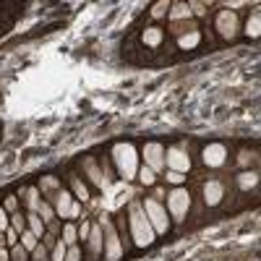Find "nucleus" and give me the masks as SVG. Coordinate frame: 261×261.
<instances>
[{"label":"nucleus","instance_id":"nucleus-12","mask_svg":"<svg viewBox=\"0 0 261 261\" xmlns=\"http://www.w3.org/2000/svg\"><path fill=\"white\" fill-rule=\"evenodd\" d=\"M222 183L220 180H209V183H204V199H206V204H220L222 201Z\"/></svg>","mask_w":261,"mask_h":261},{"label":"nucleus","instance_id":"nucleus-16","mask_svg":"<svg viewBox=\"0 0 261 261\" xmlns=\"http://www.w3.org/2000/svg\"><path fill=\"white\" fill-rule=\"evenodd\" d=\"M60 241H63L65 246H76V241H79V227H76L73 222H68V225L63 227V238H60Z\"/></svg>","mask_w":261,"mask_h":261},{"label":"nucleus","instance_id":"nucleus-8","mask_svg":"<svg viewBox=\"0 0 261 261\" xmlns=\"http://www.w3.org/2000/svg\"><path fill=\"white\" fill-rule=\"evenodd\" d=\"M165 165L172 170V172H188L191 170V157L186 154L183 149H178V146H172V149H167L165 151Z\"/></svg>","mask_w":261,"mask_h":261},{"label":"nucleus","instance_id":"nucleus-7","mask_svg":"<svg viewBox=\"0 0 261 261\" xmlns=\"http://www.w3.org/2000/svg\"><path fill=\"white\" fill-rule=\"evenodd\" d=\"M102 227L107 230V246L102 248L105 251V258L107 261H118L120 256H123V246H120V241H118V232H115V225L110 222V220H102Z\"/></svg>","mask_w":261,"mask_h":261},{"label":"nucleus","instance_id":"nucleus-9","mask_svg":"<svg viewBox=\"0 0 261 261\" xmlns=\"http://www.w3.org/2000/svg\"><path fill=\"white\" fill-rule=\"evenodd\" d=\"M73 193L71 191H58L55 193V199H53V209H55V217H58V220H68V217H71V206H73Z\"/></svg>","mask_w":261,"mask_h":261},{"label":"nucleus","instance_id":"nucleus-33","mask_svg":"<svg viewBox=\"0 0 261 261\" xmlns=\"http://www.w3.org/2000/svg\"><path fill=\"white\" fill-rule=\"evenodd\" d=\"M6 246V232H0V248Z\"/></svg>","mask_w":261,"mask_h":261},{"label":"nucleus","instance_id":"nucleus-10","mask_svg":"<svg viewBox=\"0 0 261 261\" xmlns=\"http://www.w3.org/2000/svg\"><path fill=\"white\" fill-rule=\"evenodd\" d=\"M225 157H227V149H225L222 144H209V146L204 149V162H206L209 167L225 165Z\"/></svg>","mask_w":261,"mask_h":261},{"label":"nucleus","instance_id":"nucleus-5","mask_svg":"<svg viewBox=\"0 0 261 261\" xmlns=\"http://www.w3.org/2000/svg\"><path fill=\"white\" fill-rule=\"evenodd\" d=\"M214 32L225 37V39H235L238 34V13L235 11H217L214 13Z\"/></svg>","mask_w":261,"mask_h":261},{"label":"nucleus","instance_id":"nucleus-2","mask_svg":"<svg viewBox=\"0 0 261 261\" xmlns=\"http://www.w3.org/2000/svg\"><path fill=\"white\" fill-rule=\"evenodd\" d=\"M113 160H115V167L120 172V178L130 180L136 175V170H139V157H136V149L134 144H118L113 149Z\"/></svg>","mask_w":261,"mask_h":261},{"label":"nucleus","instance_id":"nucleus-31","mask_svg":"<svg viewBox=\"0 0 261 261\" xmlns=\"http://www.w3.org/2000/svg\"><path fill=\"white\" fill-rule=\"evenodd\" d=\"M79 214H81V201H73V206H71V217H68V220H76Z\"/></svg>","mask_w":261,"mask_h":261},{"label":"nucleus","instance_id":"nucleus-24","mask_svg":"<svg viewBox=\"0 0 261 261\" xmlns=\"http://www.w3.org/2000/svg\"><path fill=\"white\" fill-rule=\"evenodd\" d=\"M3 209H6L8 214H13V212H18V209H21V204H18L16 196H6V199H3Z\"/></svg>","mask_w":261,"mask_h":261},{"label":"nucleus","instance_id":"nucleus-14","mask_svg":"<svg viewBox=\"0 0 261 261\" xmlns=\"http://www.w3.org/2000/svg\"><path fill=\"white\" fill-rule=\"evenodd\" d=\"M68 180H71V188H73V199L81 201V204L89 201V188H86V183H84L79 175H71Z\"/></svg>","mask_w":261,"mask_h":261},{"label":"nucleus","instance_id":"nucleus-11","mask_svg":"<svg viewBox=\"0 0 261 261\" xmlns=\"http://www.w3.org/2000/svg\"><path fill=\"white\" fill-rule=\"evenodd\" d=\"M89 251H92V256H99L102 253V248H105V232H102V225H92V230H89Z\"/></svg>","mask_w":261,"mask_h":261},{"label":"nucleus","instance_id":"nucleus-20","mask_svg":"<svg viewBox=\"0 0 261 261\" xmlns=\"http://www.w3.org/2000/svg\"><path fill=\"white\" fill-rule=\"evenodd\" d=\"M11 251V261H32V256H29V251L24 248V246H13V248H8Z\"/></svg>","mask_w":261,"mask_h":261},{"label":"nucleus","instance_id":"nucleus-1","mask_svg":"<svg viewBox=\"0 0 261 261\" xmlns=\"http://www.w3.org/2000/svg\"><path fill=\"white\" fill-rule=\"evenodd\" d=\"M128 227H130V238H134V243L139 248L154 243L157 232L151 230V225H149V220H146V214H144V209H141L139 201H134V204L128 206Z\"/></svg>","mask_w":261,"mask_h":261},{"label":"nucleus","instance_id":"nucleus-4","mask_svg":"<svg viewBox=\"0 0 261 261\" xmlns=\"http://www.w3.org/2000/svg\"><path fill=\"white\" fill-rule=\"evenodd\" d=\"M188 206H191V193H188V188H183V186H178V188H172L170 191V196H167V217H172V220H183L186 217V212H188Z\"/></svg>","mask_w":261,"mask_h":261},{"label":"nucleus","instance_id":"nucleus-26","mask_svg":"<svg viewBox=\"0 0 261 261\" xmlns=\"http://www.w3.org/2000/svg\"><path fill=\"white\" fill-rule=\"evenodd\" d=\"M8 227H11V217H8V212L3 206H0V232H6Z\"/></svg>","mask_w":261,"mask_h":261},{"label":"nucleus","instance_id":"nucleus-28","mask_svg":"<svg viewBox=\"0 0 261 261\" xmlns=\"http://www.w3.org/2000/svg\"><path fill=\"white\" fill-rule=\"evenodd\" d=\"M79 258H81L79 246H68V251H65V261H79Z\"/></svg>","mask_w":261,"mask_h":261},{"label":"nucleus","instance_id":"nucleus-3","mask_svg":"<svg viewBox=\"0 0 261 261\" xmlns=\"http://www.w3.org/2000/svg\"><path fill=\"white\" fill-rule=\"evenodd\" d=\"M146 220L151 225V230H154L157 235H167V227H170V217H167V209L157 201V199H144L141 204Z\"/></svg>","mask_w":261,"mask_h":261},{"label":"nucleus","instance_id":"nucleus-18","mask_svg":"<svg viewBox=\"0 0 261 261\" xmlns=\"http://www.w3.org/2000/svg\"><path fill=\"white\" fill-rule=\"evenodd\" d=\"M8 217H11V227H13L18 235L27 230V214L21 212V209H18V212H13V214H8Z\"/></svg>","mask_w":261,"mask_h":261},{"label":"nucleus","instance_id":"nucleus-29","mask_svg":"<svg viewBox=\"0 0 261 261\" xmlns=\"http://www.w3.org/2000/svg\"><path fill=\"white\" fill-rule=\"evenodd\" d=\"M167 180L172 183V186H183V175H180V172H172V170H167Z\"/></svg>","mask_w":261,"mask_h":261},{"label":"nucleus","instance_id":"nucleus-23","mask_svg":"<svg viewBox=\"0 0 261 261\" xmlns=\"http://www.w3.org/2000/svg\"><path fill=\"white\" fill-rule=\"evenodd\" d=\"M29 256H32V261H50V253H47V248L42 246V243H39V246H37V248H34Z\"/></svg>","mask_w":261,"mask_h":261},{"label":"nucleus","instance_id":"nucleus-13","mask_svg":"<svg viewBox=\"0 0 261 261\" xmlns=\"http://www.w3.org/2000/svg\"><path fill=\"white\" fill-rule=\"evenodd\" d=\"M27 230H32L39 241H42V235L47 232V227H45V222H42V217L37 214V212H27Z\"/></svg>","mask_w":261,"mask_h":261},{"label":"nucleus","instance_id":"nucleus-6","mask_svg":"<svg viewBox=\"0 0 261 261\" xmlns=\"http://www.w3.org/2000/svg\"><path fill=\"white\" fill-rule=\"evenodd\" d=\"M144 162L151 172H162V167H165V146L160 141H149L144 146Z\"/></svg>","mask_w":261,"mask_h":261},{"label":"nucleus","instance_id":"nucleus-27","mask_svg":"<svg viewBox=\"0 0 261 261\" xmlns=\"http://www.w3.org/2000/svg\"><path fill=\"white\" fill-rule=\"evenodd\" d=\"M89 230H92L89 220H84V222L79 225V241H86V238H89Z\"/></svg>","mask_w":261,"mask_h":261},{"label":"nucleus","instance_id":"nucleus-15","mask_svg":"<svg viewBox=\"0 0 261 261\" xmlns=\"http://www.w3.org/2000/svg\"><path fill=\"white\" fill-rule=\"evenodd\" d=\"M37 214L42 217V222H45V227H47V225H53V222L58 220V217H55V209H53V204H50V201H42V204L37 206Z\"/></svg>","mask_w":261,"mask_h":261},{"label":"nucleus","instance_id":"nucleus-32","mask_svg":"<svg viewBox=\"0 0 261 261\" xmlns=\"http://www.w3.org/2000/svg\"><path fill=\"white\" fill-rule=\"evenodd\" d=\"M0 261H11V251L3 246V248H0Z\"/></svg>","mask_w":261,"mask_h":261},{"label":"nucleus","instance_id":"nucleus-21","mask_svg":"<svg viewBox=\"0 0 261 261\" xmlns=\"http://www.w3.org/2000/svg\"><path fill=\"white\" fill-rule=\"evenodd\" d=\"M65 251H68V246H65L63 241H58V243H55V248H53L50 261H65Z\"/></svg>","mask_w":261,"mask_h":261},{"label":"nucleus","instance_id":"nucleus-19","mask_svg":"<svg viewBox=\"0 0 261 261\" xmlns=\"http://www.w3.org/2000/svg\"><path fill=\"white\" fill-rule=\"evenodd\" d=\"M21 246H24V248H27V251L32 253V251H34V248L39 246V238H37V235H34L32 230H24V232H21Z\"/></svg>","mask_w":261,"mask_h":261},{"label":"nucleus","instance_id":"nucleus-22","mask_svg":"<svg viewBox=\"0 0 261 261\" xmlns=\"http://www.w3.org/2000/svg\"><path fill=\"white\" fill-rule=\"evenodd\" d=\"M21 243V235L13 230V227H8L6 230V248H13V246H18Z\"/></svg>","mask_w":261,"mask_h":261},{"label":"nucleus","instance_id":"nucleus-17","mask_svg":"<svg viewBox=\"0 0 261 261\" xmlns=\"http://www.w3.org/2000/svg\"><path fill=\"white\" fill-rule=\"evenodd\" d=\"M258 21H261V16H258V11H253L246 21V37H251V39L258 37Z\"/></svg>","mask_w":261,"mask_h":261},{"label":"nucleus","instance_id":"nucleus-30","mask_svg":"<svg viewBox=\"0 0 261 261\" xmlns=\"http://www.w3.org/2000/svg\"><path fill=\"white\" fill-rule=\"evenodd\" d=\"M251 186H256V175L251 172V175H241V188H251Z\"/></svg>","mask_w":261,"mask_h":261},{"label":"nucleus","instance_id":"nucleus-25","mask_svg":"<svg viewBox=\"0 0 261 261\" xmlns=\"http://www.w3.org/2000/svg\"><path fill=\"white\" fill-rule=\"evenodd\" d=\"M139 178H141V183H146V186H151V183L157 180V178H154V172H151V170H149L146 165H144V167L139 170Z\"/></svg>","mask_w":261,"mask_h":261}]
</instances>
